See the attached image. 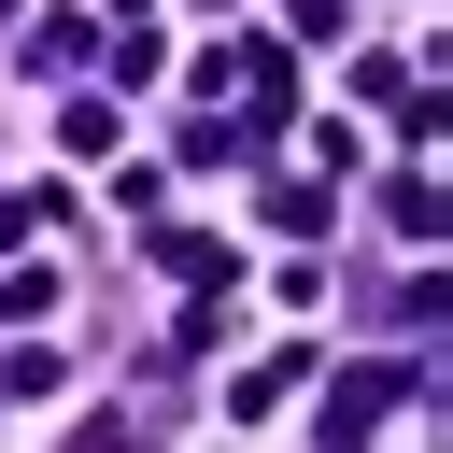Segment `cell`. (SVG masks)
Here are the masks:
<instances>
[{
  "instance_id": "2",
  "label": "cell",
  "mask_w": 453,
  "mask_h": 453,
  "mask_svg": "<svg viewBox=\"0 0 453 453\" xmlns=\"http://www.w3.org/2000/svg\"><path fill=\"white\" fill-rule=\"evenodd\" d=\"M283 28H297V42H340V28H354V0H283Z\"/></svg>"
},
{
  "instance_id": "1",
  "label": "cell",
  "mask_w": 453,
  "mask_h": 453,
  "mask_svg": "<svg viewBox=\"0 0 453 453\" xmlns=\"http://www.w3.org/2000/svg\"><path fill=\"white\" fill-rule=\"evenodd\" d=\"M382 226H411V241H439V170H396V184H382Z\"/></svg>"
}]
</instances>
